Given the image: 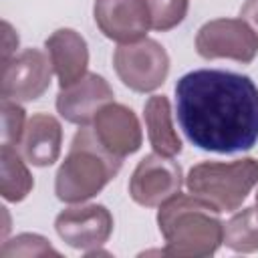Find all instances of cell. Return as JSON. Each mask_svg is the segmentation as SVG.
Returning <instances> with one entry per match:
<instances>
[{
  "label": "cell",
  "instance_id": "6da1fadb",
  "mask_svg": "<svg viewBox=\"0 0 258 258\" xmlns=\"http://www.w3.org/2000/svg\"><path fill=\"white\" fill-rule=\"evenodd\" d=\"M175 115L198 149L248 151L258 141V87L234 71H189L175 83Z\"/></svg>",
  "mask_w": 258,
  "mask_h": 258
},
{
  "label": "cell",
  "instance_id": "7a4b0ae2",
  "mask_svg": "<svg viewBox=\"0 0 258 258\" xmlns=\"http://www.w3.org/2000/svg\"><path fill=\"white\" fill-rule=\"evenodd\" d=\"M157 226L165 238V256L204 258L224 244V222L220 212L194 194L177 191L159 206Z\"/></svg>",
  "mask_w": 258,
  "mask_h": 258
},
{
  "label": "cell",
  "instance_id": "3957f363",
  "mask_svg": "<svg viewBox=\"0 0 258 258\" xmlns=\"http://www.w3.org/2000/svg\"><path fill=\"white\" fill-rule=\"evenodd\" d=\"M121 157L107 151L93 127L81 125L54 175V194L64 204H83L97 196L121 169Z\"/></svg>",
  "mask_w": 258,
  "mask_h": 258
},
{
  "label": "cell",
  "instance_id": "277c9868",
  "mask_svg": "<svg viewBox=\"0 0 258 258\" xmlns=\"http://www.w3.org/2000/svg\"><path fill=\"white\" fill-rule=\"evenodd\" d=\"M258 183V159L202 161L187 171V191L210 202L220 214L236 212Z\"/></svg>",
  "mask_w": 258,
  "mask_h": 258
},
{
  "label": "cell",
  "instance_id": "5b68a950",
  "mask_svg": "<svg viewBox=\"0 0 258 258\" xmlns=\"http://www.w3.org/2000/svg\"><path fill=\"white\" fill-rule=\"evenodd\" d=\"M113 67L119 81L135 93H151L159 89L169 73V56L153 38H141L119 44L113 52Z\"/></svg>",
  "mask_w": 258,
  "mask_h": 258
},
{
  "label": "cell",
  "instance_id": "8992f818",
  "mask_svg": "<svg viewBox=\"0 0 258 258\" xmlns=\"http://www.w3.org/2000/svg\"><path fill=\"white\" fill-rule=\"evenodd\" d=\"M196 50L202 58H230L248 64L258 54V36L242 18H216L196 34Z\"/></svg>",
  "mask_w": 258,
  "mask_h": 258
},
{
  "label": "cell",
  "instance_id": "52a82bcc",
  "mask_svg": "<svg viewBox=\"0 0 258 258\" xmlns=\"http://www.w3.org/2000/svg\"><path fill=\"white\" fill-rule=\"evenodd\" d=\"M52 62L40 48H24L6 62H2V99H12L18 103L36 101L50 87Z\"/></svg>",
  "mask_w": 258,
  "mask_h": 258
},
{
  "label": "cell",
  "instance_id": "ba28073f",
  "mask_svg": "<svg viewBox=\"0 0 258 258\" xmlns=\"http://www.w3.org/2000/svg\"><path fill=\"white\" fill-rule=\"evenodd\" d=\"M183 173L177 161L157 151L145 155L129 179V196L145 208H159L181 189Z\"/></svg>",
  "mask_w": 258,
  "mask_h": 258
},
{
  "label": "cell",
  "instance_id": "9c48e42d",
  "mask_svg": "<svg viewBox=\"0 0 258 258\" xmlns=\"http://www.w3.org/2000/svg\"><path fill=\"white\" fill-rule=\"evenodd\" d=\"M54 230L71 248L93 252L109 240L113 232V216L101 204H77L56 216Z\"/></svg>",
  "mask_w": 258,
  "mask_h": 258
},
{
  "label": "cell",
  "instance_id": "30bf717a",
  "mask_svg": "<svg viewBox=\"0 0 258 258\" xmlns=\"http://www.w3.org/2000/svg\"><path fill=\"white\" fill-rule=\"evenodd\" d=\"M93 16L99 30L119 44L141 40L151 28L145 0H95Z\"/></svg>",
  "mask_w": 258,
  "mask_h": 258
},
{
  "label": "cell",
  "instance_id": "8fae6325",
  "mask_svg": "<svg viewBox=\"0 0 258 258\" xmlns=\"http://www.w3.org/2000/svg\"><path fill=\"white\" fill-rule=\"evenodd\" d=\"M91 127L101 145L121 159L135 153L143 143V131L137 115L129 107L115 101L97 111Z\"/></svg>",
  "mask_w": 258,
  "mask_h": 258
},
{
  "label": "cell",
  "instance_id": "7c38bea8",
  "mask_svg": "<svg viewBox=\"0 0 258 258\" xmlns=\"http://www.w3.org/2000/svg\"><path fill=\"white\" fill-rule=\"evenodd\" d=\"M113 89L109 83L97 75L87 73L81 81L71 87H64L56 95V111L58 115L75 125H89L93 123L97 111L113 101Z\"/></svg>",
  "mask_w": 258,
  "mask_h": 258
},
{
  "label": "cell",
  "instance_id": "4fadbf2b",
  "mask_svg": "<svg viewBox=\"0 0 258 258\" xmlns=\"http://www.w3.org/2000/svg\"><path fill=\"white\" fill-rule=\"evenodd\" d=\"M46 54L52 62V71L60 89L75 85L89 71V46L87 40L73 28H58L44 40Z\"/></svg>",
  "mask_w": 258,
  "mask_h": 258
},
{
  "label": "cell",
  "instance_id": "5bb4252c",
  "mask_svg": "<svg viewBox=\"0 0 258 258\" xmlns=\"http://www.w3.org/2000/svg\"><path fill=\"white\" fill-rule=\"evenodd\" d=\"M60 145H62L60 123L48 113H34L26 121V129L16 147L28 163L36 167H48L58 159Z\"/></svg>",
  "mask_w": 258,
  "mask_h": 258
},
{
  "label": "cell",
  "instance_id": "9a60e30c",
  "mask_svg": "<svg viewBox=\"0 0 258 258\" xmlns=\"http://www.w3.org/2000/svg\"><path fill=\"white\" fill-rule=\"evenodd\" d=\"M143 121L153 151L175 157L181 153V139L171 121V107L165 95H151L143 107Z\"/></svg>",
  "mask_w": 258,
  "mask_h": 258
},
{
  "label": "cell",
  "instance_id": "2e32d148",
  "mask_svg": "<svg viewBox=\"0 0 258 258\" xmlns=\"http://www.w3.org/2000/svg\"><path fill=\"white\" fill-rule=\"evenodd\" d=\"M28 161L22 157L16 145L0 147V194L6 202H22L34 187Z\"/></svg>",
  "mask_w": 258,
  "mask_h": 258
},
{
  "label": "cell",
  "instance_id": "e0dca14e",
  "mask_svg": "<svg viewBox=\"0 0 258 258\" xmlns=\"http://www.w3.org/2000/svg\"><path fill=\"white\" fill-rule=\"evenodd\" d=\"M224 244L242 254L258 252V210L244 208L224 222Z\"/></svg>",
  "mask_w": 258,
  "mask_h": 258
},
{
  "label": "cell",
  "instance_id": "ac0fdd59",
  "mask_svg": "<svg viewBox=\"0 0 258 258\" xmlns=\"http://www.w3.org/2000/svg\"><path fill=\"white\" fill-rule=\"evenodd\" d=\"M60 256L58 250L50 246V242L40 234H18L12 240H4L0 248V258H32V256Z\"/></svg>",
  "mask_w": 258,
  "mask_h": 258
},
{
  "label": "cell",
  "instance_id": "d6986e66",
  "mask_svg": "<svg viewBox=\"0 0 258 258\" xmlns=\"http://www.w3.org/2000/svg\"><path fill=\"white\" fill-rule=\"evenodd\" d=\"M151 16V28L157 32H167L183 22L187 16L189 0H145Z\"/></svg>",
  "mask_w": 258,
  "mask_h": 258
},
{
  "label": "cell",
  "instance_id": "ffe728a7",
  "mask_svg": "<svg viewBox=\"0 0 258 258\" xmlns=\"http://www.w3.org/2000/svg\"><path fill=\"white\" fill-rule=\"evenodd\" d=\"M26 111L18 101L2 99V143L18 145L26 129Z\"/></svg>",
  "mask_w": 258,
  "mask_h": 258
},
{
  "label": "cell",
  "instance_id": "44dd1931",
  "mask_svg": "<svg viewBox=\"0 0 258 258\" xmlns=\"http://www.w3.org/2000/svg\"><path fill=\"white\" fill-rule=\"evenodd\" d=\"M2 62H6L8 58H12L16 54L18 48V34L12 30V26L4 20L2 22Z\"/></svg>",
  "mask_w": 258,
  "mask_h": 258
},
{
  "label": "cell",
  "instance_id": "7402d4cb",
  "mask_svg": "<svg viewBox=\"0 0 258 258\" xmlns=\"http://www.w3.org/2000/svg\"><path fill=\"white\" fill-rule=\"evenodd\" d=\"M240 18L254 30L258 36V0H246L240 8Z\"/></svg>",
  "mask_w": 258,
  "mask_h": 258
},
{
  "label": "cell",
  "instance_id": "603a6c76",
  "mask_svg": "<svg viewBox=\"0 0 258 258\" xmlns=\"http://www.w3.org/2000/svg\"><path fill=\"white\" fill-rule=\"evenodd\" d=\"M256 210H258V194H256Z\"/></svg>",
  "mask_w": 258,
  "mask_h": 258
}]
</instances>
